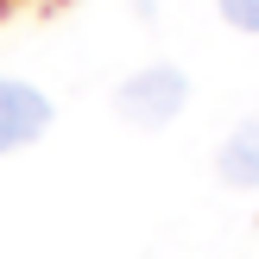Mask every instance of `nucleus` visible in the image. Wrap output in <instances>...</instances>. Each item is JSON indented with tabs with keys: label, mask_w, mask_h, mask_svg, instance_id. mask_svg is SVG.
<instances>
[{
	"label": "nucleus",
	"mask_w": 259,
	"mask_h": 259,
	"mask_svg": "<svg viewBox=\"0 0 259 259\" xmlns=\"http://www.w3.org/2000/svg\"><path fill=\"white\" fill-rule=\"evenodd\" d=\"M184 95H190V82L158 63V70H139L133 82L120 89V114H126L133 126H164L177 108H184Z\"/></svg>",
	"instance_id": "nucleus-1"
},
{
	"label": "nucleus",
	"mask_w": 259,
	"mask_h": 259,
	"mask_svg": "<svg viewBox=\"0 0 259 259\" xmlns=\"http://www.w3.org/2000/svg\"><path fill=\"white\" fill-rule=\"evenodd\" d=\"M45 126H51V101L32 82H19V76H0V152L38 139Z\"/></svg>",
	"instance_id": "nucleus-2"
},
{
	"label": "nucleus",
	"mask_w": 259,
	"mask_h": 259,
	"mask_svg": "<svg viewBox=\"0 0 259 259\" xmlns=\"http://www.w3.org/2000/svg\"><path fill=\"white\" fill-rule=\"evenodd\" d=\"M215 171L228 177V184H259V114L253 120H240L234 133H228V146H222V158H215Z\"/></svg>",
	"instance_id": "nucleus-3"
},
{
	"label": "nucleus",
	"mask_w": 259,
	"mask_h": 259,
	"mask_svg": "<svg viewBox=\"0 0 259 259\" xmlns=\"http://www.w3.org/2000/svg\"><path fill=\"white\" fill-rule=\"evenodd\" d=\"M222 19L240 32H259V0H222Z\"/></svg>",
	"instance_id": "nucleus-4"
}]
</instances>
